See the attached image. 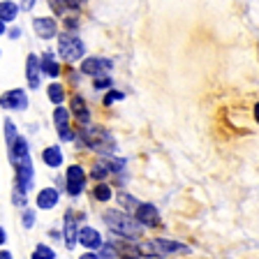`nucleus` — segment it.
I'll return each instance as SVG.
<instances>
[{
    "instance_id": "7",
    "label": "nucleus",
    "mask_w": 259,
    "mask_h": 259,
    "mask_svg": "<svg viewBox=\"0 0 259 259\" xmlns=\"http://www.w3.org/2000/svg\"><path fill=\"white\" fill-rule=\"evenodd\" d=\"M135 220L139 222L141 227H151V229H157V227L162 225L160 210L153 204H139V208L135 210Z\"/></svg>"
},
{
    "instance_id": "2",
    "label": "nucleus",
    "mask_w": 259,
    "mask_h": 259,
    "mask_svg": "<svg viewBox=\"0 0 259 259\" xmlns=\"http://www.w3.org/2000/svg\"><path fill=\"white\" fill-rule=\"evenodd\" d=\"M181 252H188V245L181 241H171V238H151L139 245V254L144 257H169V254Z\"/></svg>"
},
{
    "instance_id": "11",
    "label": "nucleus",
    "mask_w": 259,
    "mask_h": 259,
    "mask_svg": "<svg viewBox=\"0 0 259 259\" xmlns=\"http://www.w3.org/2000/svg\"><path fill=\"white\" fill-rule=\"evenodd\" d=\"M54 125L58 130V135L63 141H70L72 139V130H70V111L65 107H56L54 111Z\"/></svg>"
},
{
    "instance_id": "31",
    "label": "nucleus",
    "mask_w": 259,
    "mask_h": 259,
    "mask_svg": "<svg viewBox=\"0 0 259 259\" xmlns=\"http://www.w3.org/2000/svg\"><path fill=\"white\" fill-rule=\"evenodd\" d=\"M5 241H7V232L0 227V245H5Z\"/></svg>"
},
{
    "instance_id": "3",
    "label": "nucleus",
    "mask_w": 259,
    "mask_h": 259,
    "mask_svg": "<svg viewBox=\"0 0 259 259\" xmlns=\"http://www.w3.org/2000/svg\"><path fill=\"white\" fill-rule=\"evenodd\" d=\"M58 54L63 60L67 63H74V60H81L83 54H86V47L76 35L72 32H60L58 35Z\"/></svg>"
},
{
    "instance_id": "34",
    "label": "nucleus",
    "mask_w": 259,
    "mask_h": 259,
    "mask_svg": "<svg viewBox=\"0 0 259 259\" xmlns=\"http://www.w3.org/2000/svg\"><path fill=\"white\" fill-rule=\"evenodd\" d=\"M5 32H7V26H5L3 21H0V35H5Z\"/></svg>"
},
{
    "instance_id": "28",
    "label": "nucleus",
    "mask_w": 259,
    "mask_h": 259,
    "mask_svg": "<svg viewBox=\"0 0 259 259\" xmlns=\"http://www.w3.org/2000/svg\"><path fill=\"white\" fill-rule=\"evenodd\" d=\"M111 76H97L95 81H93V86L97 88V91H102V88H111Z\"/></svg>"
},
{
    "instance_id": "21",
    "label": "nucleus",
    "mask_w": 259,
    "mask_h": 259,
    "mask_svg": "<svg viewBox=\"0 0 259 259\" xmlns=\"http://www.w3.org/2000/svg\"><path fill=\"white\" fill-rule=\"evenodd\" d=\"M56 14H65V12H79L81 3H49Z\"/></svg>"
},
{
    "instance_id": "22",
    "label": "nucleus",
    "mask_w": 259,
    "mask_h": 259,
    "mask_svg": "<svg viewBox=\"0 0 259 259\" xmlns=\"http://www.w3.org/2000/svg\"><path fill=\"white\" fill-rule=\"evenodd\" d=\"M93 197H95L97 201H111V197H113V190L109 188V185H97L95 190H93Z\"/></svg>"
},
{
    "instance_id": "13",
    "label": "nucleus",
    "mask_w": 259,
    "mask_h": 259,
    "mask_svg": "<svg viewBox=\"0 0 259 259\" xmlns=\"http://www.w3.org/2000/svg\"><path fill=\"white\" fill-rule=\"evenodd\" d=\"M39 76H42V65H39V58L35 54L28 56L26 60V79H28V86L32 88V91H37L39 88Z\"/></svg>"
},
{
    "instance_id": "27",
    "label": "nucleus",
    "mask_w": 259,
    "mask_h": 259,
    "mask_svg": "<svg viewBox=\"0 0 259 259\" xmlns=\"http://www.w3.org/2000/svg\"><path fill=\"white\" fill-rule=\"evenodd\" d=\"M5 139H7V146H12L14 144V139H16V127H14L12 120H7L5 123Z\"/></svg>"
},
{
    "instance_id": "15",
    "label": "nucleus",
    "mask_w": 259,
    "mask_h": 259,
    "mask_svg": "<svg viewBox=\"0 0 259 259\" xmlns=\"http://www.w3.org/2000/svg\"><path fill=\"white\" fill-rule=\"evenodd\" d=\"M70 109H72V113H74V118L79 120L81 125H88V120H91V111H88V104H86L83 97H79V95L72 97Z\"/></svg>"
},
{
    "instance_id": "16",
    "label": "nucleus",
    "mask_w": 259,
    "mask_h": 259,
    "mask_svg": "<svg viewBox=\"0 0 259 259\" xmlns=\"http://www.w3.org/2000/svg\"><path fill=\"white\" fill-rule=\"evenodd\" d=\"M65 243H67V248H74V243H79V227L76 222L72 220V213L65 215Z\"/></svg>"
},
{
    "instance_id": "9",
    "label": "nucleus",
    "mask_w": 259,
    "mask_h": 259,
    "mask_svg": "<svg viewBox=\"0 0 259 259\" xmlns=\"http://www.w3.org/2000/svg\"><path fill=\"white\" fill-rule=\"evenodd\" d=\"M111 60L109 58H86L81 63V72L91 76H109L111 72Z\"/></svg>"
},
{
    "instance_id": "19",
    "label": "nucleus",
    "mask_w": 259,
    "mask_h": 259,
    "mask_svg": "<svg viewBox=\"0 0 259 259\" xmlns=\"http://www.w3.org/2000/svg\"><path fill=\"white\" fill-rule=\"evenodd\" d=\"M39 65H42V72H44V74H47V76H51V79H56V76L60 74V65L56 63V60L51 58V56H49V54L44 56L42 60H39Z\"/></svg>"
},
{
    "instance_id": "18",
    "label": "nucleus",
    "mask_w": 259,
    "mask_h": 259,
    "mask_svg": "<svg viewBox=\"0 0 259 259\" xmlns=\"http://www.w3.org/2000/svg\"><path fill=\"white\" fill-rule=\"evenodd\" d=\"M16 14H19V5H16V3H10V0L0 3V21L3 23L14 21Z\"/></svg>"
},
{
    "instance_id": "29",
    "label": "nucleus",
    "mask_w": 259,
    "mask_h": 259,
    "mask_svg": "<svg viewBox=\"0 0 259 259\" xmlns=\"http://www.w3.org/2000/svg\"><path fill=\"white\" fill-rule=\"evenodd\" d=\"M123 93L120 91H109L107 95H104V104H113V102H120V100H123Z\"/></svg>"
},
{
    "instance_id": "10",
    "label": "nucleus",
    "mask_w": 259,
    "mask_h": 259,
    "mask_svg": "<svg viewBox=\"0 0 259 259\" xmlns=\"http://www.w3.org/2000/svg\"><path fill=\"white\" fill-rule=\"evenodd\" d=\"M79 243L88 250V252L100 250L104 245V243H102V234L97 232V229H93V227H81V229H79Z\"/></svg>"
},
{
    "instance_id": "23",
    "label": "nucleus",
    "mask_w": 259,
    "mask_h": 259,
    "mask_svg": "<svg viewBox=\"0 0 259 259\" xmlns=\"http://www.w3.org/2000/svg\"><path fill=\"white\" fill-rule=\"evenodd\" d=\"M32 259H56V252L49 245H44V243H39L37 248L32 250Z\"/></svg>"
},
{
    "instance_id": "4",
    "label": "nucleus",
    "mask_w": 259,
    "mask_h": 259,
    "mask_svg": "<svg viewBox=\"0 0 259 259\" xmlns=\"http://www.w3.org/2000/svg\"><path fill=\"white\" fill-rule=\"evenodd\" d=\"M81 139L86 141L88 148H93V151H97V153H111L113 151L111 135L102 127H86L81 132Z\"/></svg>"
},
{
    "instance_id": "30",
    "label": "nucleus",
    "mask_w": 259,
    "mask_h": 259,
    "mask_svg": "<svg viewBox=\"0 0 259 259\" xmlns=\"http://www.w3.org/2000/svg\"><path fill=\"white\" fill-rule=\"evenodd\" d=\"M32 222H35V210L26 208L23 210V227H32Z\"/></svg>"
},
{
    "instance_id": "24",
    "label": "nucleus",
    "mask_w": 259,
    "mask_h": 259,
    "mask_svg": "<svg viewBox=\"0 0 259 259\" xmlns=\"http://www.w3.org/2000/svg\"><path fill=\"white\" fill-rule=\"evenodd\" d=\"M100 250H102V259H120V254L113 243H107V245H102Z\"/></svg>"
},
{
    "instance_id": "8",
    "label": "nucleus",
    "mask_w": 259,
    "mask_h": 259,
    "mask_svg": "<svg viewBox=\"0 0 259 259\" xmlns=\"http://www.w3.org/2000/svg\"><path fill=\"white\" fill-rule=\"evenodd\" d=\"M125 162L123 160H113V157H102V160H97L95 164H93V171L91 176L95 178V181H104V178L109 176V174H116L123 169Z\"/></svg>"
},
{
    "instance_id": "35",
    "label": "nucleus",
    "mask_w": 259,
    "mask_h": 259,
    "mask_svg": "<svg viewBox=\"0 0 259 259\" xmlns=\"http://www.w3.org/2000/svg\"><path fill=\"white\" fill-rule=\"evenodd\" d=\"M254 113H257V120H259V104H257V107H254Z\"/></svg>"
},
{
    "instance_id": "6",
    "label": "nucleus",
    "mask_w": 259,
    "mask_h": 259,
    "mask_svg": "<svg viewBox=\"0 0 259 259\" xmlns=\"http://www.w3.org/2000/svg\"><path fill=\"white\" fill-rule=\"evenodd\" d=\"M0 107L12 109V111H23L28 107V93L23 88H12V91L0 95Z\"/></svg>"
},
{
    "instance_id": "5",
    "label": "nucleus",
    "mask_w": 259,
    "mask_h": 259,
    "mask_svg": "<svg viewBox=\"0 0 259 259\" xmlns=\"http://www.w3.org/2000/svg\"><path fill=\"white\" fill-rule=\"evenodd\" d=\"M65 185H67V192H70L72 197H79V194L83 192V188H86V174H83V169H81L79 164H70V167H67Z\"/></svg>"
},
{
    "instance_id": "26",
    "label": "nucleus",
    "mask_w": 259,
    "mask_h": 259,
    "mask_svg": "<svg viewBox=\"0 0 259 259\" xmlns=\"http://www.w3.org/2000/svg\"><path fill=\"white\" fill-rule=\"evenodd\" d=\"M12 201H14L16 206H26V190L19 188V185H14V194H12Z\"/></svg>"
},
{
    "instance_id": "17",
    "label": "nucleus",
    "mask_w": 259,
    "mask_h": 259,
    "mask_svg": "<svg viewBox=\"0 0 259 259\" xmlns=\"http://www.w3.org/2000/svg\"><path fill=\"white\" fill-rule=\"evenodd\" d=\"M42 160H44V164H47V167L58 169L60 164H63V151H60L58 146H49V148H44Z\"/></svg>"
},
{
    "instance_id": "25",
    "label": "nucleus",
    "mask_w": 259,
    "mask_h": 259,
    "mask_svg": "<svg viewBox=\"0 0 259 259\" xmlns=\"http://www.w3.org/2000/svg\"><path fill=\"white\" fill-rule=\"evenodd\" d=\"M118 201L125 206V208H127V206H132L135 210L139 208V204H141V201H137L135 197H132V194H125V192H120V194H118Z\"/></svg>"
},
{
    "instance_id": "14",
    "label": "nucleus",
    "mask_w": 259,
    "mask_h": 259,
    "mask_svg": "<svg viewBox=\"0 0 259 259\" xmlns=\"http://www.w3.org/2000/svg\"><path fill=\"white\" fill-rule=\"evenodd\" d=\"M58 199H60L58 190H54V188H44V190H39V192H37V208H42V210H51V208H56Z\"/></svg>"
},
{
    "instance_id": "20",
    "label": "nucleus",
    "mask_w": 259,
    "mask_h": 259,
    "mask_svg": "<svg viewBox=\"0 0 259 259\" xmlns=\"http://www.w3.org/2000/svg\"><path fill=\"white\" fill-rule=\"evenodd\" d=\"M47 95H49V100L54 104H60L65 100V86L63 83H49V88H47Z\"/></svg>"
},
{
    "instance_id": "12",
    "label": "nucleus",
    "mask_w": 259,
    "mask_h": 259,
    "mask_svg": "<svg viewBox=\"0 0 259 259\" xmlns=\"http://www.w3.org/2000/svg\"><path fill=\"white\" fill-rule=\"evenodd\" d=\"M32 28L37 32V37H42V39H54L58 35V23L54 19H49V16H37L32 21Z\"/></svg>"
},
{
    "instance_id": "32",
    "label": "nucleus",
    "mask_w": 259,
    "mask_h": 259,
    "mask_svg": "<svg viewBox=\"0 0 259 259\" xmlns=\"http://www.w3.org/2000/svg\"><path fill=\"white\" fill-rule=\"evenodd\" d=\"M79 259H100V257H97L95 252H86V254H81Z\"/></svg>"
},
{
    "instance_id": "33",
    "label": "nucleus",
    "mask_w": 259,
    "mask_h": 259,
    "mask_svg": "<svg viewBox=\"0 0 259 259\" xmlns=\"http://www.w3.org/2000/svg\"><path fill=\"white\" fill-rule=\"evenodd\" d=\"M0 259H12V252L10 250H0Z\"/></svg>"
},
{
    "instance_id": "1",
    "label": "nucleus",
    "mask_w": 259,
    "mask_h": 259,
    "mask_svg": "<svg viewBox=\"0 0 259 259\" xmlns=\"http://www.w3.org/2000/svg\"><path fill=\"white\" fill-rule=\"evenodd\" d=\"M104 222H107L109 232L118 234L123 238H130V241H137V238L144 234V227L135 220V218H130L127 213H120V210H109L104 213Z\"/></svg>"
}]
</instances>
